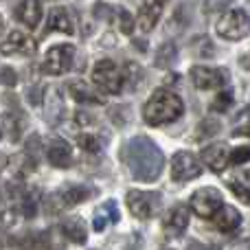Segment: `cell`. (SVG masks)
I'll list each match as a JSON object with an SVG mask.
<instances>
[{
  "label": "cell",
  "instance_id": "obj_1",
  "mask_svg": "<svg viewBox=\"0 0 250 250\" xmlns=\"http://www.w3.org/2000/svg\"><path fill=\"white\" fill-rule=\"evenodd\" d=\"M121 158L132 173V178L141 182H154L165 169V156L160 147L147 136L129 138L121 149Z\"/></svg>",
  "mask_w": 250,
  "mask_h": 250
},
{
  "label": "cell",
  "instance_id": "obj_2",
  "mask_svg": "<svg viewBox=\"0 0 250 250\" xmlns=\"http://www.w3.org/2000/svg\"><path fill=\"white\" fill-rule=\"evenodd\" d=\"M182 112H185V104L171 90H156L143 105V119L147 125H154V127L178 121Z\"/></svg>",
  "mask_w": 250,
  "mask_h": 250
},
{
  "label": "cell",
  "instance_id": "obj_3",
  "mask_svg": "<svg viewBox=\"0 0 250 250\" xmlns=\"http://www.w3.org/2000/svg\"><path fill=\"white\" fill-rule=\"evenodd\" d=\"M75 125H77V145L82 149L90 151V154H99L105 145H108V134L97 125V121L86 112L75 114Z\"/></svg>",
  "mask_w": 250,
  "mask_h": 250
},
{
  "label": "cell",
  "instance_id": "obj_4",
  "mask_svg": "<svg viewBox=\"0 0 250 250\" xmlns=\"http://www.w3.org/2000/svg\"><path fill=\"white\" fill-rule=\"evenodd\" d=\"M92 82L105 95H119L123 92V68H119L112 60H101L92 68Z\"/></svg>",
  "mask_w": 250,
  "mask_h": 250
},
{
  "label": "cell",
  "instance_id": "obj_5",
  "mask_svg": "<svg viewBox=\"0 0 250 250\" xmlns=\"http://www.w3.org/2000/svg\"><path fill=\"white\" fill-rule=\"evenodd\" d=\"M127 200V208L134 217L138 220H151L154 215H158V211L163 208V195L156 191H138L132 189L125 195Z\"/></svg>",
  "mask_w": 250,
  "mask_h": 250
},
{
  "label": "cell",
  "instance_id": "obj_6",
  "mask_svg": "<svg viewBox=\"0 0 250 250\" xmlns=\"http://www.w3.org/2000/svg\"><path fill=\"white\" fill-rule=\"evenodd\" d=\"M217 35L230 42L244 40L248 35V13L246 9H229L217 20Z\"/></svg>",
  "mask_w": 250,
  "mask_h": 250
},
{
  "label": "cell",
  "instance_id": "obj_7",
  "mask_svg": "<svg viewBox=\"0 0 250 250\" xmlns=\"http://www.w3.org/2000/svg\"><path fill=\"white\" fill-rule=\"evenodd\" d=\"M75 55H77V51H75L73 44H55V46H51L46 51V55H44L42 70L46 75L60 77V75L68 73V70L73 68Z\"/></svg>",
  "mask_w": 250,
  "mask_h": 250
},
{
  "label": "cell",
  "instance_id": "obj_8",
  "mask_svg": "<svg viewBox=\"0 0 250 250\" xmlns=\"http://www.w3.org/2000/svg\"><path fill=\"white\" fill-rule=\"evenodd\" d=\"M222 204H224V200H222V193L215 187H202L189 200L191 211L198 217H202V220H213Z\"/></svg>",
  "mask_w": 250,
  "mask_h": 250
},
{
  "label": "cell",
  "instance_id": "obj_9",
  "mask_svg": "<svg viewBox=\"0 0 250 250\" xmlns=\"http://www.w3.org/2000/svg\"><path fill=\"white\" fill-rule=\"evenodd\" d=\"M97 195V191H92L90 187H83V185H66L62 191L53 193L48 198V211L57 213V211H64V208H70L75 204H82L86 202L88 198Z\"/></svg>",
  "mask_w": 250,
  "mask_h": 250
},
{
  "label": "cell",
  "instance_id": "obj_10",
  "mask_svg": "<svg viewBox=\"0 0 250 250\" xmlns=\"http://www.w3.org/2000/svg\"><path fill=\"white\" fill-rule=\"evenodd\" d=\"M35 51H38V42L24 31H11L0 46V53L4 57H31L35 55Z\"/></svg>",
  "mask_w": 250,
  "mask_h": 250
},
{
  "label": "cell",
  "instance_id": "obj_11",
  "mask_svg": "<svg viewBox=\"0 0 250 250\" xmlns=\"http://www.w3.org/2000/svg\"><path fill=\"white\" fill-rule=\"evenodd\" d=\"M202 173L200 160L191 151H176L171 158V178L176 182H189Z\"/></svg>",
  "mask_w": 250,
  "mask_h": 250
},
{
  "label": "cell",
  "instance_id": "obj_12",
  "mask_svg": "<svg viewBox=\"0 0 250 250\" xmlns=\"http://www.w3.org/2000/svg\"><path fill=\"white\" fill-rule=\"evenodd\" d=\"M191 82L200 90H213L229 82V73L224 68H208V66H193L191 68Z\"/></svg>",
  "mask_w": 250,
  "mask_h": 250
},
{
  "label": "cell",
  "instance_id": "obj_13",
  "mask_svg": "<svg viewBox=\"0 0 250 250\" xmlns=\"http://www.w3.org/2000/svg\"><path fill=\"white\" fill-rule=\"evenodd\" d=\"M200 160H202L211 171L220 173V171H224V167L229 165L230 149L226 143H213V145H207L202 151H200Z\"/></svg>",
  "mask_w": 250,
  "mask_h": 250
},
{
  "label": "cell",
  "instance_id": "obj_14",
  "mask_svg": "<svg viewBox=\"0 0 250 250\" xmlns=\"http://www.w3.org/2000/svg\"><path fill=\"white\" fill-rule=\"evenodd\" d=\"M167 0H145L138 9V29L143 33H149L156 24H158L160 16H163V7Z\"/></svg>",
  "mask_w": 250,
  "mask_h": 250
},
{
  "label": "cell",
  "instance_id": "obj_15",
  "mask_svg": "<svg viewBox=\"0 0 250 250\" xmlns=\"http://www.w3.org/2000/svg\"><path fill=\"white\" fill-rule=\"evenodd\" d=\"M187 226H189V208L182 207V204L173 207L163 220V230L169 237H180L187 230Z\"/></svg>",
  "mask_w": 250,
  "mask_h": 250
},
{
  "label": "cell",
  "instance_id": "obj_16",
  "mask_svg": "<svg viewBox=\"0 0 250 250\" xmlns=\"http://www.w3.org/2000/svg\"><path fill=\"white\" fill-rule=\"evenodd\" d=\"M48 31H60L66 35H75V16L68 7H55L48 13V22H46Z\"/></svg>",
  "mask_w": 250,
  "mask_h": 250
},
{
  "label": "cell",
  "instance_id": "obj_17",
  "mask_svg": "<svg viewBox=\"0 0 250 250\" xmlns=\"http://www.w3.org/2000/svg\"><path fill=\"white\" fill-rule=\"evenodd\" d=\"M48 163L60 169H68L75 163L73 149H70V145L64 138H53L51 141V145H48Z\"/></svg>",
  "mask_w": 250,
  "mask_h": 250
},
{
  "label": "cell",
  "instance_id": "obj_18",
  "mask_svg": "<svg viewBox=\"0 0 250 250\" xmlns=\"http://www.w3.org/2000/svg\"><path fill=\"white\" fill-rule=\"evenodd\" d=\"M16 20L20 24L29 26V29L38 26L40 20H42V2L40 0H22V2H18Z\"/></svg>",
  "mask_w": 250,
  "mask_h": 250
},
{
  "label": "cell",
  "instance_id": "obj_19",
  "mask_svg": "<svg viewBox=\"0 0 250 250\" xmlns=\"http://www.w3.org/2000/svg\"><path fill=\"white\" fill-rule=\"evenodd\" d=\"M42 108H44V119L51 125H55L57 121H62V114H64V101L57 88H51L46 92V97H42Z\"/></svg>",
  "mask_w": 250,
  "mask_h": 250
},
{
  "label": "cell",
  "instance_id": "obj_20",
  "mask_svg": "<svg viewBox=\"0 0 250 250\" xmlns=\"http://www.w3.org/2000/svg\"><path fill=\"white\" fill-rule=\"evenodd\" d=\"M68 92H70V97H73L77 104H90V105H95V104L101 105L104 104V99L95 92V88H92L88 82H82V79L70 82L68 83Z\"/></svg>",
  "mask_w": 250,
  "mask_h": 250
},
{
  "label": "cell",
  "instance_id": "obj_21",
  "mask_svg": "<svg viewBox=\"0 0 250 250\" xmlns=\"http://www.w3.org/2000/svg\"><path fill=\"white\" fill-rule=\"evenodd\" d=\"M119 217H121V213H119L117 202H114V200H108V202L101 204V207L95 211V215H92V229L104 230L108 224H117Z\"/></svg>",
  "mask_w": 250,
  "mask_h": 250
},
{
  "label": "cell",
  "instance_id": "obj_22",
  "mask_svg": "<svg viewBox=\"0 0 250 250\" xmlns=\"http://www.w3.org/2000/svg\"><path fill=\"white\" fill-rule=\"evenodd\" d=\"M213 220H215V226L222 233H233V230L242 224V213L235 207H230V204H222Z\"/></svg>",
  "mask_w": 250,
  "mask_h": 250
},
{
  "label": "cell",
  "instance_id": "obj_23",
  "mask_svg": "<svg viewBox=\"0 0 250 250\" xmlns=\"http://www.w3.org/2000/svg\"><path fill=\"white\" fill-rule=\"evenodd\" d=\"M62 233H64L66 239H70L73 244H79V246H83L88 237L86 224L79 217H68L66 222H62Z\"/></svg>",
  "mask_w": 250,
  "mask_h": 250
},
{
  "label": "cell",
  "instance_id": "obj_24",
  "mask_svg": "<svg viewBox=\"0 0 250 250\" xmlns=\"http://www.w3.org/2000/svg\"><path fill=\"white\" fill-rule=\"evenodd\" d=\"M2 123H4V129H7L9 138H11L13 143L20 141V134L22 129H24V117H22V112H4L2 114Z\"/></svg>",
  "mask_w": 250,
  "mask_h": 250
},
{
  "label": "cell",
  "instance_id": "obj_25",
  "mask_svg": "<svg viewBox=\"0 0 250 250\" xmlns=\"http://www.w3.org/2000/svg\"><path fill=\"white\" fill-rule=\"evenodd\" d=\"M9 169H11V173L16 178H26L35 169V163L31 160L29 154H18L9 160Z\"/></svg>",
  "mask_w": 250,
  "mask_h": 250
},
{
  "label": "cell",
  "instance_id": "obj_26",
  "mask_svg": "<svg viewBox=\"0 0 250 250\" xmlns=\"http://www.w3.org/2000/svg\"><path fill=\"white\" fill-rule=\"evenodd\" d=\"M18 211L24 217H33L38 213V198H35L33 191H20V200H18Z\"/></svg>",
  "mask_w": 250,
  "mask_h": 250
},
{
  "label": "cell",
  "instance_id": "obj_27",
  "mask_svg": "<svg viewBox=\"0 0 250 250\" xmlns=\"http://www.w3.org/2000/svg\"><path fill=\"white\" fill-rule=\"evenodd\" d=\"M176 60H178V48L173 46L171 42H167V44H163V46L158 48L154 64L158 66V68H167V66L176 64Z\"/></svg>",
  "mask_w": 250,
  "mask_h": 250
},
{
  "label": "cell",
  "instance_id": "obj_28",
  "mask_svg": "<svg viewBox=\"0 0 250 250\" xmlns=\"http://www.w3.org/2000/svg\"><path fill=\"white\" fill-rule=\"evenodd\" d=\"M112 24H117L119 29H121V33L129 35L134 31V20L132 16H129L127 9L123 7H114V18H112Z\"/></svg>",
  "mask_w": 250,
  "mask_h": 250
},
{
  "label": "cell",
  "instance_id": "obj_29",
  "mask_svg": "<svg viewBox=\"0 0 250 250\" xmlns=\"http://www.w3.org/2000/svg\"><path fill=\"white\" fill-rule=\"evenodd\" d=\"M222 129V125L217 119H213V117H207L202 123L198 125V141H204V138H211V136H215L217 132Z\"/></svg>",
  "mask_w": 250,
  "mask_h": 250
},
{
  "label": "cell",
  "instance_id": "obj_30",
  "mask_svg": "<svg viewBox=\"0 0 250 250\" xmlns=\"http://www.w3.org/2000/svg\"><path fill=\"white\" fill-rule=\"evenodd\" d=\"M230 191H233L235 195H239V200H242L244 204H248V176L246 173H242V178L239 180H233L230 182Z\"/></svg>",
  "mask_w": 250,
  "mask_h": 250
},
{
  "label": "cell",
  "instance_id": "obj_31",
  "mask_svg": "<svg viewBox=\"0 0 250 250\" xmlns=\"http://www.w3.org/2000/svg\"><path fill=\"white\" fill-rule=\"evenodd\" d=\"M127 114H129V110L125 108V105H114V108H110V119H112L119 127H123V125L129 121Z\"/></svg>",
  "mask_w": 250,
  "mask_h": 250
},
{
  "label": "cell",
  "instance_id": "obj_32",
  "mask_svg": "<svg viewBox=\"0 0 250 250\" xmlns=\"http://www.w3.org/2000/svg\"><path fill=\"white\" fill-rule=\"evenodd\" d=\"M230 101H233V95H230V92H222V95H217V101L211 105V110L213 112H226Z\"/></svg>",
  "mask_w": 250,
  "mask_h": 250
},
{
  "label": "cell",
  "instance_id": "obj_33",
  "mask_svg": "<svg viewBox=\"0 0 250 250\" xmlns=\"http://www.w3.org/2000/svg\"><path fill=\"white\" fill-rule=\"evenodd\" d=\"M18 77H16V70L13 68H0V83H4V86H16Z\"/></svg>",
  "mask_w": 250,
  "mask_h": 250
},
{
  "label": "cell",
  "instance_id": "obj_34",
  "mask_svg": "<svg viewBox=\"0 0 250 250\" xmlns=\"http://www.w3.org/2000/svg\"><path fill=\"white\" fill-rule=\"evenodd\" d=\"M248 160V147H237V149L233 151V165H244Z\"/></svg>",
  "mask_w": 250,
  "mask_h": 250
},
{
  "label": "cell",
  "instance_id": "obj_35",
  "mask_svg": "<svg viewBox=\"0 0 250 250\" xmlns=\"http://www.w3.org/2000/svg\"><path fill=\"white\" fill-rule=\"evenodd\" d=\"M187 250H222V248L215 246V244H191Z\"/></svg>",
  "mask_w": 250,
  "mask_h": 250
},
{
  "label": "cell",
  "instance_id": "obj_36",
  "mask_svg": "<svg viewBox=\"0 0 250 250\" xmlns=\"http://www.w3.org/2000/svg\"><path fill=\"white\" fill-rule=\"evenodd\" d=\"M9 244V239H7V235L2 233V230H0V248H4Z\"/></svg>",
  "mask_w": 250,
  "mask_h": 250
},
{
  "label": "cell",
  "instance_id": "obj_37",
  "mask_svg": "<svg viewBox=\"0 0 250 250\" xmlns=\"http://www.w3.org/2000/svg\"><path fill=\"white\" fill-rule=\"evenodd\" d=\"M2 31H4V20H2V16H0V35H2Z\"/></svg>",
  "mask_w": 250,
  "mask_h": 250
},
{
  "label": "cell",
  "instance_id": "obj_38",
  "mask_svg": "<svg viewBox=\"0 0 250 250\" xmlns=\"http://www.w3.org/2000/svg\"><path fill=\"white\" fill-rule=\"evenodd\" d=\"M0 138H2V132H0Z\"/></svg>",
  "mask_w": 250,
  "mask_h": 250
},
{
  "label": "cell",
  "instance_id": "obj_39",
  "mask_svg": "<svg viewBox=\"0 0 250 250\" xmlns=\"http://www.w3.org/2000/svg\"><path fill=\"white\" fill-rule=\"evenodd\" d=\"M165 250H171V248H165Z\"/></svg>",
  "mask_w": 250,
  "mask_h": 250
}]
</instances>
